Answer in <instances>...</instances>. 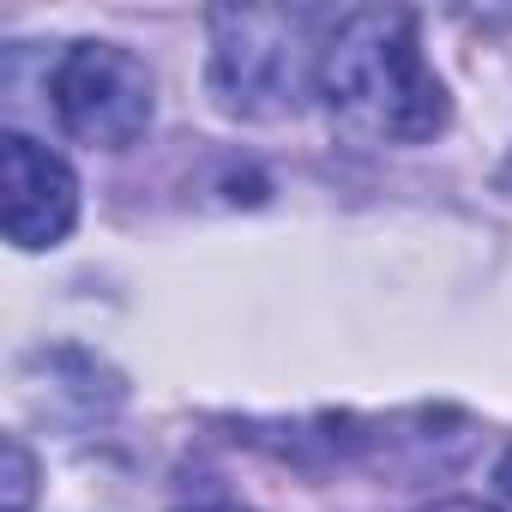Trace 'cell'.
Returning <instances> with one entry per match:
<instances>
[{
	"label": "cell",
	"instance_id": "7a4b0ae2",
	"mask_svg": "<svg viewBox=\"0 0 512 512\" xmlns=\"http://www.w3.org/2000/svg\"><path fill=\"white\" fill-rule=\"evenodd\" d=\"M320 13L290 7H223L211 13V91L229 115L278 121L296 115L308 85H320L326 37H314Z\"/></svg>",
	"mask_w": 512,
	"mask_h": 512
},
{
	"label": "cell",
	"instance_id": "277c9868",
	"mask_svg": "<svg viewBox=\"0 0 512 512\" xmlns=\"http://www.w3.org/2000/svg\"><path fill=\"white\" fill-rule=\"evenodd\" d=\"M0 181H7V241L37 253L67 241L73 217H79V181L73 169L37 145L31 133H7L0 139Z\"/></svg>",
	"mask_w": 512,
	"mask_h": 512
},
{
	"label": "cell",
	"instance_id": "6da1fadb",
	"mask_svg": "<svg viewBox=\"0 0 512 512\" xmlns=\"http://www.w3.org/2000/svg\"><path fill=\"white\" fill-rule=\"evenodd\" d=\"M320 97L338 127L374 145H422L446 127V85L422 61L416 19L398 7L344 13L320 55Z\"/></svg>",
	"mask_w": 512,
	"mask_h": 512
},
{
	"label": "cell",
	"instance_id": "5b68a950",
	"mask_svg": "<svg viewBox=\"0 0 512 512\" xmlns=\"http://www.w3.org/2000/svg\"><path fill=\"white\" fill-rule=\"evenodd\" d=\"M31 476H37L31 452L19 440H7V512H25L31 506Z\"/></svg>",
	"mask_w": 512,
	"mask_h": 512
},
{
	"label": "cell",
	"instance_id": "3957f363",
	"mask_svg": "<svg viewBox=\"0 0 512 512\" xmlns=\"http://www.w3.org/2000/svg\"><path fill=\"white\" fill-rule=\"evenodd\" d=\"M49 97L79 145L127 151L151 127V73L115 43H73L49 79Z\"/></svg>",
	"mask_w": 512,
	"mask_h": 512
},
{
	"label": "cell",
	"instance_id": "ba28073f",
	"mask_svg": "<svg viewBox=\"0 0 512 512\" xmlns=\"http://www.w3.org/2000/svg\"><path fill=\"white\" fill-rule=\"evenodd\" d=\"M199 512H241V506H199Z\"/></svg>",
	"mask_w": 512,
	"mask_h": 512
},
{
	"label": "cell",
	"instance_id": "52a82bcc",
	"mask_svg": "<svg viewBox=\"0 0 512 512\" xmlns=\"http://www.w3.org/2000/svg\"><path fill=\"white\" fill-rule=\"evenodd\" d=\"M500 488H506V500H512V452L500 458Z\"/></svg>",
	"mask_w": 512,
	"mask_h": 512
},
{
	"label": "cell",
	"instance_id": "8992f818",
	"mask_svg": "<svg viewBox=\"0 0 512 512\" xmlns=\"http://www.w3.org/2000/svg\"><path fill=\"white\" fill-rule=\"evenodd\" d=\"M428 512H488V506H476V500H440V506H428Z\"/></svg>",
	"mask_w": 512,
	"mask_h": 512
}]
</instances>
